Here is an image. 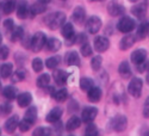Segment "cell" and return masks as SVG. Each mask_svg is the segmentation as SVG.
<instances>
[{
  "instance_id": "f1b7e54d",
  "label": "cell",
  "mask_w": 149,
  "mask_h": 136,
  "mask_svg": "<svg viewBox=\"0 0 149 136\" xmlns=\"http://www.w3.org/2000/svg\"><path fill=\"white\" fill-rule=\"evenodd\" d=\"M45 10H47V4L42 3V1H37L30 7V15L32 17L36 15H41L43 12H45Z\"/></svg>"
},
{
  "instance_id": "4316f807",
  "label": "cell",
  "mask_w": 149,
  "mask_h": 136,
  "mask_svg": "<svg viewBox=\"0 0 149 136\" xmlns=\"http://www.w3.org/2000/svg\"><path fill=\"white\" fill-rule=\"evenodd\" d=\"M81 122H82L81 118H79V117H77V116H73V117H70V118L67 121V123H66V129L69 130V131L77 130V129L80 128Z\"/></svg>"
},
{
  "instance_id": "ac0fdd59",
  "label": "cell",
  "mask_w": 149,
  "mask_h": 136,
  "mask_svg": "<svg viewBox=\"0 0 149 136\" xmlns=\"http://www.w3.org/2000/svg\"><path fill=\"white\" fill-rule=\"evenodd\" d=\"M62 115H63V110L61 107H54L53 110H50V112L45 116V121L49 123L57 122L62 117Z\"/></svg>"
},
{
  "instance_id": "94428289",
  "label": "cell",
  "mask_w": 149,
  "mask_h": 136,
  "mask_svg": "<svg viewBox=\"0 0 149 136\" xmlns=\"http://www.w3.org/2000/svg\"><path fill=\"white\" fill-rule=\"evenodd\" d=\"M62 1H66V0H62Z\"/></svg>"
},
{
  "instance_id": "9c48e42d",
  "label": "cell",
  "mask_w": 149,
  "mask_h": 136,
  "mask_svg": "<svg viewBox=\"0 0 149 136\" xmlns=\"http://www.w3.org/2000/svg\"><path fill=\"white\" fill-rule=\"evenodd\" d=\"M98 115V109L94 106H86L82 110V114H81V121L85 123H91L94 121V118Z\"/></svg>"
},
{
  "instance_id": "8d00e7d4",
  "label": "cell",
  "mask_w": 149,
  "mask_h": 136,
  "mask_svg": "<svg viewBox=\"0 0 149 136\" xmlns=\"http://www.w3.org/2000/svg\"><path fill=\"white\" fill-rule=\"evenodd\" d=\"M102 66H103V57L100 55H97V56L92 57V60H91V67H92V69L94 72L100 70Z\"/></svg>"
},
{
  "instance_id": "6da1fadb",
  "label": "cell",
  "mask_w": 149,
  "mask_h": 136,
  "mask_svg": "<svg viewBox=\"0 0 149 136\" xmlns=\"http://www.w3.org/2000/svg\"><path fill=\"white\" fill-rule=\"evenodd\" d=\"M44 22L50 30H56L62 28V25L66 23V15L63 12H54V13L47 16Z\"/></svg>"
},
{
  "instance_id": "7c38bea8",
  "label": "cell",
  "mask_w": 149,
  "mask_h": 136,
  "mask_svg": "<svg viewBox=\"0 0 149 136\" xmlns=\"http://www.w3.org/2000/svg\"><path fill=\"white\" fill-rule=\"evenodd\" d=\"M147 10H148V3H147V1H143V3L136 4L135 6H132L131 13H132L136 18L142 19V18L146 16V13H147Z\"/></svg>"
},
{
  "instance_id": "f35d334b",
  "label": "cell",
  "mask_w": 149,
  "mask_h": 136,
  "mask_svg": "<svg viewBox=\"0 0 149 136\" xmlns=\"http://www.w3.org/2000/svg\"><path fill=\"white\" fill-rule=\"evenodd\" d=\"M80 53H81V55H82L84 57H88V56H91L92 53H93V48H92L87 42H86V43H84V44L81 45Z\"/></svg>"
},
{
  "instance_id": "277c9868",
  "label": "cell",
  "mask_w": 149,
  "mask_h": 136,
  "mask_svg": "<svg viewBox=\"0 0 149 136\" xmlns=\"http://www.w3.org/2000/svg\"><path fill=\"white\" fill-rule=\"evenodd\" d=\"M135 27H136L135 20H134L132 18L128 17V16H123V17L119 19V22L117 23V29H118V31H120V32H123V33H129V32H131V31L135 29Z\"/></svg>"
},
{
  "instance_id": "91938a15",
  "label": "cell",
  "mask_w": 149,
  "mask_h": 136,
  "mask_svg": "<svg viewBox=\"0 0 149 136\" xmlns=\"http://www.w3.org/2000/svg\"><path fill=\"white\" fill-rule=\"evenodd\" d=\"M148 29H149V23H148Z\"/></svg>"
},
{
  "instance_id": "603a6c76",
  "label": "cell",
  "mask_w": 149,
  "mask_h": 136,
  "mask_svg": "<svg viewBox=\"0 0 149 136\" xmlns=\"http://www.w3.org/2000/svg\"><path fill=\"white\" fill-rule=\"evenodd\" d=\"M118 73L123 79H129L131 77V68H130V65L127 62V61L120 62V65L118 67Z\"/></svg>"
},
{
  "instance_id": "cb8c5ba5",
  "label": "cell",
  "mask_w": 149,
  "mask_h": 136,
  "mask_svg": "<svg viewBox=\"0 0 149 136\" xmlns=\"http://www.w3.org/2000/svg\"><path fill=\"white\" fill-rule=\"evenodd\" d=\"M61 41L55 38V37H53V38H49L47 40V43H45V47L49 52H52V53H56L58 52L60 49H61Z\"/></svg>"
},
{
  "instance_id": "e7e4bbea",
  "label": "cell",
  "mask_w": 149,
  "mask_h": 136,
  "mask_svg": "<svg viewBox=\"0 0 149 136\" xmlns=\"http://www.w3.org/2000/svg\"><path fill=\"white\" fill-rule=\"evenodd\" d=\"M70 136H74V135H70Z\"/></svg>"
},
{
  "instance_id": "6f0895ef",
  "label": "cell",
  "mask_w": 149,
  "mask_h": 136,
  "mask_svg": "<svg viewBox=\"0 0 149 136\" xmlns=\"http://www.w3.org/2000/svg\"><path fill=\"white\" fill-rule=\"evenodd\" d=\"M146 136H149V131H148V133H147V134H146Z\"/></svg>"
},
{
  "instance_id": "6125c7cd",
  "label": "cell",
  "mask_w": 149,
  "mask_h": 136,
  "mask_svg": "<svg viewBox=\"0 0 149 136\" xmlns=\"http://www.w3.org/2000/svg\"><path fill=\"white\" fill-rule=\"evenodd\" d=\"M0 7H1V4H0Z\"/></svg>"
},
{
  "instance_id": "7402d4cb",
  "label": "cell",
  "mask_w": 149,
  "mask_h": 136,
  "mask_svg": "<svg viewBox=\"0 0 149 136\" xmlns=\"http://www.w3.org/2000/svg\"><path fill=\"white\" fill-rule=\"evenodd\" d=\"M26 75H28L26 69L23 68V67H20V68H18L16 72L12 73V75H11L12 82H20V81H24V80L26 79Z\"/></svg>"
},
{
  "instance_id": "9f6ffc18",
  "label": "cell",
  "mask_w": 149,
  "mask_h": 136,
  "mask_svg": "<svg viewBox=\"0 0 149 136\" xmlns=\"http://www.w3.org/2000/svg\"><path fill=\"white\" fill-rule=\"evenodd\" d=\"M147 80H148V84H149V75L147 77Z\"/></svg>"
},
{
  "instance_id": "5bb4252c",
  "label": "cell",
  "mask_w": 149,
  "mask_h": 136,
  "mask_svg": "<svg viewBox=\"0 0 149 136\" xmlns=\"http://www.w3.org/2000/svg\"><path fill=\"white\" fill-rule=\"evenodd\" d=\"M103 97V91L100 87H97V86H93V87L87 92V99L91 103H98L100 102Z\"/></svg>"
},
{
  "instance_id": "be15d7a7",
  "label": "cell",
  "mask_w": 149,
  "mask_h": 136,
  "mask_svg": "<svg viewBox=\"0 0 149 136\" xmlns=\"http://www.w3.org/2000/svg\"><path fill=\"white\" fill-rule=\"evenodd\" d=\"M0 134H1V130H0Z\"/></svg>"
},
{
  "instance_id": "d6986e66",
  "label": "cell",
  "mask_w": 149,
  "mask_h": 136,
  "mask_svg": "<svg viewBox=\"0 0 149 136\" xmlns=\"http://www.w3.org/2000/svg\"><path fill=\"white\" fill-rule=\"evenodd\" d=\"M61 33H62V36H63L65 38H66V41L73 38V37H75V31H74L73 24H70V23H65L63 25H62Z\"/></svg>"
},
{
  "instance_id": "d590c367",
  "label": "cell",
  "mask_w": 149,
  "mask_h": 136,
  "mask_svg": "<svg viewBox=\"0 0 149 136\" xmlns=\"http://www.w3.org/2000/svg\"><path fill=\"white\" fill-rule=\"evenodd\" d=\"M49 82H50V75H49V74H42V75H40L36 80V85L41 89L47 87Z\"/></svg>"
},
{
  "instance_id": "681fc988",
  "label": "cell",
  "mask_w": 149,
  "mask_h": 136,
  "mask_svg": "<svg viewBox=\"0 0 149 136\" xmlns=\"http://www.w3.org/2000/svg\"><path fill=\"white\" fill-rule=\"evenodd\" d=\"M3 110H4V114H10L11 111H12V106H11V104L3 105Z\"/></svg>"
},
{
  "instance_id": "ffe728a7",
  "label": "cell",
  "mask_w": 149,
  "mask_h": 136,
  "mask_svg": "<svg viewBox=\"0 0 149 136\" xmlns=\"http://www.w3.org/2000/svg\"><path fill=\"white\" fill-rule=\"evenodd\" d=\"M30 13V8L28 7L25 1H20L17 6V17L19 19H26Z\"/></svg>"
},
{
  "instance_id": "bcb514c9",
  "label": "cell",
  "mask_w": 149,
  "mask_h": 136,
  "mask_svg": "<svg viewBox=\"0 0 149 136\" xmlns=\"http://www.w3.org/2000/svg\"><path fill=\"white\" fill-rule=\"evenodd\" d=\"M142 115L144 118H149V97L144 100L143 109H142Z\"/></svg>"
},
{
  "instance_id": "11a10c76",
  "label": "cell",
  "mask_w": 149,
  "mask_h": 136,
  "mask_svg": "<svg viewBox=\"0 0 149 136\" xmlns=\"http://www.w3.org/2000/svg\"><path fill=\"white\" fill-rule=\"evenodd\" d=\"M129 1H130V3H137L139 0H129Z\"/></svg>"
},
{
  "instance_id": "8fae6325",
  "label": "cell",
  "mask_w": 149,
  "mask_h": 136,
  "mask_svg": "<svg viewBox=\"0 0 149 136\" xmlns=\"http://www.w3.org/2000/svg\"><path fill=\"white\" fill-rule=\"evenodd\" d=\"M19 121H20V118H19L18 115H12L11 117H8V119L5 122V126H4L5 131L8 133V134H12L18 128Z\"/></svg>"
},
{
  "instance_id": "484cf974",
  "label": "cell",
  "mask_w": 149,
  "mask_h": 136,
  "mask_svg": "<svg viewBox=\"0 0 149 136\" xmlns=\"http://www.w3.org/2000/svg\"><path fill=\"white\" fill-rule=\"evenodd\" d=\"M24 35H25V32H24V29L22 27H15L13 30L10 32V40L11 42H18L23 38Z\"/></svg>"
},
{
  "instance_id": "f5cc1de1",
  "label": "cell",
  "mask_w": 149,
  "mask_h": 136,
  "mask_svg": "<svg viewBox=\"0 0 149 136\" xmlns=\"http://www.w3.org/2000/svg\"><path fill=\"white\" fill-rule=\"evenodd\" d=\"M1 43H3V35L0 33V45H1Z\"/></svg>"
},
{
  "instance_id": "ee69618b",
  "label": "cell",
  "mask_w": 149,
  "mask_h": 136,
  "mask_svg": "<svg viewBox=\"0 0 149 136\" xmlns=\"http://www.w3.org/2000/svg\"><path fill=\"white\" fill-rule=\"evenodd\" d=\"M31 123H29L25 118H24V119H22V121H19V124H18V127H19V130L20 131H28L30 128H31Z\"/></svg>"
},
{
  "instance_id": "680465c9",
  "label": "cell",
  "mask_w": 149,
  "mask_h": 136,
  "mask_svg": "<svg viewBox=\"0 0 149 136\" xmlns=\"http://www.w3.org/2000/svg\"><path fill=\"white\" fill-rule=\"evenodd\" d=\"M147 69H148V72H149V63H148V67H147Z\"/></svg>"
},
{
  "instance_id": "3957f363",
  "label": "cell",
  "mask_w": 149,
  "mask_h": 136,
  "mask_svg": "<svg viewBox=\"0 0 149 136\" xmlns=\"http://www.w3.org/2000/svg\"><path fill=\"white\" fill-rule=\"evenodd\" d=\"M110 127L116 133H123L128 127V118L124 115H117L112 118L110 123Z\"/></svg>"
},
{
  "instance_id": "83f0119b",
  "label": "cell",
  "mask_w": 149,
  "mask_h": 136,
  "mask_svg": "<svg viewBox=\"0 0 149 136\" xmlns=\"http://www.w3.org/2000/svg\"><path fill=\"white\" fill-rule=\"evenodd\" d=\"M53 77L55 79V82L58 85V86H62L65 85L66 81H67V73L62 69H56L54 73H53Z\"/></svg>"
},
{
  "instance_id": "2e32d148",
  "label": "cell",
  "mask_w": 149,
  "mask_h": 136,
  "mask_svg": "<svg viewBox=\"0 0 149 136\" xmlns=\"http://www.w3.org/2000/svg\"><path fill=\"white\" fill-rule=\"evenodd\" d=\"M16 100H17V104L20 107H26L32 102V94L30 92H23V93H20V94L17 96Z\"/></svg>"
},
{
  "instance_id": "74e56055",
  "label": "cell",
  "mask_w": 149,
  "mask_h": 136,
  "mask_svg": "<svg viewBox=\"0 0 149 136\" xmlns=\"http://www.w3.org/2000/svg\"><path fill=\"white\" fill-rule=\"evenodd\" d=\"M32 136H52V129L48 127H38L33 130Z\"/></svg>"
},
{
  "instance_id": "db71d44e",
  "label": "cell",
  "mask_w": 149,
  "mask_h": 136,
  "mask_svg": "<svg viewBox=\"0 0 149 136\" xmlns=\"http://www.w3.org/2000/svg\"><path fill=\"white\" fill-rule=\"evenodd\" d=\"M90 3H93V1H104V0H88Z\"/></svg>"
},
{
  "instance_id": "30bf717a",
  "label": "cell",
  "mask_w": 149,
  "mask_h": 136,
  "mask_svg": "<svg viewBox=\"0 0 149 136\" xmlns=\"http://www.w3.org/2000/svg\"><path fill=\"white\" fill-rule=\"evenodd\" d=\"M130 59H131V62L134 65H139V63H142L146 61L147 59V50L146 49H136V50H134L130 55Z\"/></svg>"
},
{
  "instance_id": "4dcf8cb0",
  "label": "cell",
  "mask_w": 149,
  "mask_h": 136,
  "mask_svg": "<svg viewBox=\"0 0 149 136\" xmlns=\"http://www.w3.org/2000/svg\"><path fill=\"white\" fill-rule=\"evenodd\" d=\"M17 7V0H5L1 5V8H3V12L5 15H10L12 13Z\"/></svg>"
},
{
  "instance_id": "e0dca14e",
  "label": "cell",
  "mask_w": 149,
  "mask_h": 136,
  "mask_svg": "<svg viewBox=\"0 0 149 136\" xmlns=\"http://www.w3.org/2000/svg\"><path fill=\"white\" fill-rule=\"evenodd\" d=\"M135 41H136V37L134 35H130V33L125 35L119 42V49L120 50H128V49H130L135 44Z\"/></svg>"
},
{
  "instance_id": "ab89813d",
  "label": "cell",
  "mask_w": 149,
  "mask_h": 136,
  "mask_svg": "<svg viewBox=\"0 0 149 136\" xmlns=\"http://www.w3.org/2000/svg\"><path fill=\"white\" fill-rule=\"evenodd\" d=\"M98 134H99L98 127L93 124V123H90L85 130V136H98Z\"/></svg>"
},
{
  "instance_id": "7bdbcfd3",
  "label": "cell",
  "mask_w": 149,
  "mask_h": 136,
  "mask_svg": "<svg viewBox=\"0 0 149 136\" xmlns=\"http://www.w3.org/2000/svg\"><path fill=\"white\" fill-rule=\"evenodd\" d=\"M13 28H15V22H13V19H11V18L5 19V22H4V29H5V31H6L7 33H10L12 30H13Z\"/></svg>"
},
{
  "instance_id": "5b68a950",
  "label": "cell",
  "mask_w": 149,
  "mask_h": 136,
  "mask_svg": "<svg viewBox=\"0 0 149 136\" xmlns=\"http://www.w3.org/2000/svg\"><path fill=\"white\" fill-rule=\"evenodd\" d=\"M143 89V81L140 78H132L128 85V91L134 98H140Z\"/></svg>"
},
{
  "instance_id": "03108f58",
  "label": "cell",
  "mask_w": 149,
  "mask_h": 136,
  "mask_svg": "<svg viewBox=\"0 0 149 136\" xmlns=\"http://www.w3.org/2000/svg\"><path fill=\"white\" fill-rule=\"evenodd\" d=\"M0 85H1V84H0Z\"/></svg>"
},
{
  "instance_id": "836d02e7",
  "label": "cell",
  "mask_w": 149,
  "mask_h": 136,
  "mask_svg": "<svg viewBox=\"0 0 149 136\" xmlns=\"http://www.w3.org/2000/svg\"><path fill=\"white\" fill-rule=\"evenodd\" d=\"M60 62H61V56L60 55H56V56L48 57L47 61H45V66L49 69H54V68H56L60 65Z\"/></svg>"
},
{
  "instance_id": "7a4b0ae2",
  "label": "cell",
  "mask_w": 149,
  "mask_h": 136,
  "mask_svg": "<svg viewBox=\"0 0 149 136\" xmlns=\"http://www.w3.org/2000/svg\"><path fill=\"white\" fill-rule=\"evenodd\" d=\"M47 43V36L44 32L38 31L32 36V43H31V49L33 53H40L42 49L45 47Z\"/></svg>"
},
{
  "instance_id": "816d5d0a",
  "label": "cell",
  "mask_w": 149,
  "mask_h": 136,
  "mask_svg": "<svg viewBox=\"0 0 149 136\" xmlns=\"http://www.w3.org/2000/svg\"><path fill=\"white\" fill-rule=\"evenodd\" d=\"M4 114V110H3V105H0V116Z\"/></svg>"
},
{
  "instance_id": "60d3db41",
  "label": "cell",
  "mask_w": 149,
  "mask_h": 136,
  "mask_svg": "<svg viewBox=\"0 0 149 136\" xmlns=\"http://www.w3.org/2000/svg\"><path fill=\"white\" fill-rule=\"evenodd\" d=\"M31 66H32V69H33L35 72H42L43 68H44V63H43L42 59H40V57L33 59Z\"/></svg>"
},
{
  "instance_id": "4fadbf2b",
  "label": "cell",
  "mask_w": 149,
  "mask_h": 136,
  "mask_svg": "<svg viewBox=\"0 0 149 136\" xmlns=\"http://www.w3.org/2000/svg\"><path fill=\"white\" fill-rule=\"evenodd\" d=\"M85 17H86V11L82 6H77L73 10L72 19L75 24H82L85 22Z\"/></svg>"
},
{
  "instance_id": "7dc6e473",
  "label": "cell",
  "mask_w": 149,
  "mask_h": 136,
  "mask_svg": "<svg viewBox=\"0 0 149 136\" xmlns=\"http://www.w3.org/2000/svg\"><path fill=\"white\" fill-rule=\"evenodd\" d=\"M87 42V36L85 33H79L77 35V43H80V44H84Z\"/></svg>"
},
{
  "instance_id": "9a60e30c",
  "label": "cell",
  "mask_w": 149,
  "mask_h": 136,
  "mask_svg": "<svg viewBox=\"0 0 149 136\" xmlns=\"http://www.w3.org/2000/svg\"><path fill=\"white\" fill-rule=\"evenodd\" d=\"M65 62L67 66L73 67V66H80V56L77 52H68L65 56Z\"/></svg>"
},
{
  "instance_id": "8992f818",
  "label": "cell",
  "mask_w": 149,
  "mask_h": 136,
  "mask_svg": "<svg viewBox=\"0 0 149 136\" xmlns=\"http://www.w3.org/2000/svg\"><path fill=\"white\" fill-rule=\"evenodd\" d=\"M102 25H103L102 19L98 16H92L87 19V22H86V30H87L88 33L94 35L102 29Z\"/></svg>"
},
{
  "instance_id": "1f68e13d",
  "label": "cell",
  "mask_w": 149,
  "mask_h": 136,
  "mask_svg": "<svg viewBox=\"0 0 149 136\" xmlns=\"http://www.w3.org/2000/svg\"><path fill=\"white\" fill-rule=\"evenodd\" d=\"M79 86L80 89L85 92H88L93 86H94V80L92 78H88V77H85V78H81L80 79V82H79Z\"/></svg>"
},
{
  "instance_id": "d6a6232c",
  "label": "cell",
  "mask_w": 149,
  "mask_h": 136,
  "mask_svg": "<svg viewBox=\"0 0 149 136\" xmlns=\"http://www.w3.org/2000/svg\"><path fill=\"white\" fill-rule=\"evenodd\" d=\"M148 33H149L148 23L140 24V27L137 28V32H136V37H137V40H144Z\"/></svg>"
},
{
  "instance_id": "f6af8a7d",
  "label": "cell",
  "mask_w": 149,
  "mask_h": 136,
  "mask_svg": "<svg viewBox=\"0 0 149 136\" xmlns=\"http://www.w3.org/2000/svg\"><path fill=\"white\" fill-rule=\"evenodd\" d=\"M10 55V49L7 45H0V60H6Z\"/></svg>"
},
{
  "instance_id": "d4e9b609",
  "label": "cell",
  "mask_w": 149,
  "mask_h": 136,
  "mask_svg": "<svg viewBox=\"0 0 149 136\" xmlns=\"http://www.w3.org/2000/svg\"><path fill=\"white\" fill-rule=\"evenodd\" d=\"M3 96L8 100H12V99H16L17 96H18V90L15 87V86H5L3 89Z\"/></svg>"
},
{
  "instance_id": "f546056e",
  "label": "cell",
  "mask_w": 149,
  "mask_h": 136,
  "mask_svg": "<svg viewBox=\"0 0 149 136\" xmlns=\"http://www.w3.org/2000/svg\"><path fill=\"white\" fill-rule=\"evenodd\" d=\"M13 73V65L7 62V63H3L0 66V77L4 78V79H7L12 75Z\"/></svg>"
},
{
  "instance_id": "52a82bcc",
  "label": "cell",
  "mask_w": 149,
  "mask_h": 136,
  "mask_svg": "<svg viewBox=\"0 0 149 136\" xmlns=\"http://www.w3.org/2000/svg\"><path fill=\"white\" fill-rule=\"evenodd\" d=\"M124 6L118 1V0H111V1L107 4V12L111 17H118L122 16L124 13Z\"/></svg>"
},
{
  "instance_id": "c3c4849f",
  "label": "cell",
  "mask_w": 149,
  "mask_h": 136,
  "mask_svg": "<svg viewBox=\"0 0 149 136\" xmlns=\"http://www.w3.org/2000/svg\"><path fill=\"white\" fill-rule=\"evenodd\" d=\"M136 66H137V67H136V69H137V72H139V73H143V72L147 69L148 63L142 62V63H139V65H136Z\"/></svg>"
},
{
  "instance_id": "f907efd6",
  "label": "cell",
  "mask_w": 149,
  "mask_h": 136,
  "mask_svg": "<svg viewBox=\"0 0 149 136\" xmlns=\"http://www.w3.org/2000/svg\"><path fill=\"white\" fill-rule=\"evenodd\" d=\"M40 1H42V3H44V4H49L52 1V0H40Z\"/></svg>"
},
{
  "instance_id": "e575fe53",
  "label": "cell",
  "mask_w": 149,
  "mask_h": 136,
  "mask_svg": "<svg viewBox=\"0 0 149 136\" xmlns=\"http://www.w3.org/2000/svg\"><path fill=\"white\" fill-rule=\"evenodd\" d=\"M68 97V92L66 89H61L58 91H55L53 92V98L56 100V102H65Z\"/></svg>"
},
{
  "instance_id": "ba28073f",
  "label": "cell",
  "mask_w": 149,
  "mask_h": 136,
  "mask_svg": "<svg viewBox=\"0 0 149 136\" xmlns=\"http://www.w3.org/2000/svg\"><path fill=\"white\" fill-rule=\"evenodd\" d=\"M93 47H94V50L98 52V53H104L106 52L109 47H110V41L107 37L105 36H98L94 38V42H93Z\"/></svg>"
},
{
  "instance_id": "b9f144b4",
  "label": "cell",
  "mask_w": 149,
  "mask_h": 136,
  "mask_svg": "<svg viewBox=\"0 0 149 136\" xmlns=\"http://www.w3.org/2000/svg\"><path fill=\"white\" fill-rule=\"evenodd\" d=\"M22 41V45L25 49H31V43H32V37L29 35H24V37L20 40Z\"/></svg>"
},
{
  "instance_id": "44dd1931",
  "label": "cell",
  "mask_w": 149,
  "mask_h": 136,
  "mask_svg": "<svg viewBox=\"0 0 149 136\" xmlns=\"http://www.w3.org/2000/svg\"><path fill=\"white\" fill-rule=\"evenodd\" d=\"M37 117H38V112H37V107L36 106H30L25 111V115H24V118H25L29 123H31L32 126L36 123Z\"/></svg>"
}]
</instances>
